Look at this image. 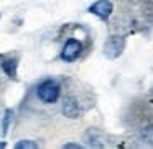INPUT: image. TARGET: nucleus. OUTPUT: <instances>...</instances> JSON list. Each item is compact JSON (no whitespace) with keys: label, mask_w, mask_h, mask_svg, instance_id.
<instances>
[{"label":"nucleus","mask_w":153,"mask_h":149,"mask_svg":"<svg viewBox=\"0 0 153 149\" xmlns=\"http://www.w3.org/2000/svg\"><path fill=\"white\" fill-rule=\"evenodd\" d=\"M0 17H2V15H0Z\"/></svg>","instance_id":"obj_12"},{"label":"nucleus","mask_w":153,"mask_h":149,"mask_svg":"<svg viewBox=\"0 0 153 149\" xmlns=\"http://www.w3.org/2000/svg\"><path fill=\"white\" fill-rule=\"evenodd\" d=\"M61 112H63V115L66 116V118H73V120L77 118V116L81 115V105H79V102H77V98L68 97V98L63 102Z\"/></svg>","instance_id":"obj_5"},{"label":"nucleus","mask_w":153,"mask_h":149,"mask_svg":"<svg viewBox=\"0 0 153 149\" xmlns=\"http://www.w3.org/2000/svg\"><path fill=\"white\" fill-rule=\"evenodd\" d=\"M86 139H87V142H89V146H96V148H100L102 146V142H99L100 141V133L97 131V129H87V133H86Z\"/></svg>","instance_id":"obj_8"},{"label":"nucleus","mask_w":153,"mask_h":149,"mask_svg":"<svg viewBox=\"0 0 153 149\" xmlns=\"http://www.w3.org/2000/svg\"><path fill=\"white\" fill-rule=\"evenodd\" d=\"M15 148L17 149H38L40 146L33 139H20L18 142H15Z\"/></svg>","instance_id":"obj_10"},{"label":"nucleus","mask_w":153,"mask_h":149,"mask_svg":"<svg viewBox=\"0 0 153 149\" xmlns=\"http://www.w3.org/2000/svg\"><path fill=\"white\" fill-rule=\"evenodd\" d=\"M112 10H114L112 0H97V2H94V4L91 5L87 12L96 15V17H99V18H102V20H105V18L110 17Z\"/></svg>","instance_id":"obj_4"},{"label":"nucleus","mask_w":153,"mask_h":149,"mask_svg":"<svg viewBox=\"0 0 153 149\" xmlns=\"http://www.w3.org/2000/svg\"><path fill=\"white\" fill-rule=\"evenodd\" d=\"M63 148H64V149H81L82 146H81V144H76V142H66Z\"/></svg>","instance_id":"obj_11"},{"label":"nucleus","mask_w":153,"mask_h":149,"mask_svg":"<svg viewBox=\"0 0 153 149\" xmlns=\"http://www.w3.org/2000/svg\"><path fill=\"white\" fill-rule=\"evenodd\" d=\"M81 53H82V43L77 41L76 38H69L61 49V59L64 62H73L81 56Z\"/></svg>","instance_id":"obj_3"},{"label":"nucleus","mask_w":153,"mask_h":149,"mask_svg":"<svg viewBox=\"0 0 153 149\" xmlns=\"http://www.w3.org/2000/svg\"><path fill=\"white\" fill-rule=\"evenodd\" d=\"M125 36L122 34H110L105 41H104V56L107 59H117L122 56L123 49H125Z\"/></svg>","instance_id":"obj_2"},{"label":"nucleus","mask_w":153,"mask_h":149,"mask_svg":"<svg viewBox=\"0 0 153 149\" xmlns=\"http://www.w3.org/2000/svg\"><path fill=\"white\" fill-rule=\"evenodd\" d=\"M61 95V85L54 79H46L38 84L36 87V97L43 103H56Z\"/></svg>","instance_id":"obj_1"},{"label":"nucleus","mask_w":153,"mask_h":149,"mask_svg":"<svg viewBox=\"0 0 153 149\" xmlns=\"http://www.w3.org/2000/svg\"><path fill=\"white\" fill-rule=\"evenodd\" d=\"M17 69H18V61L17 59H4L2 61V70L8 76V79L17 80Z\"/></svg>","instance_id":"obj_6"},{"label":"nucleus","mask_w":153,"mask_h":149,"mask_svg":"<svg viewBox=\"0 0 153 149\" xmlns=\"http://www.w3.org/2000/svg\"><path fill=\"white\" fill-rule=\"evenodd\" d=\"M12 120H13V110L12 108H7L4 112V120H2V136H7L8 133V128H10V123Z\"/></svg>","instance_id":"obj_9"},{"label":"nucleus","mask_w":153,"mask_h":149,"mask_svg":"<svg viewBox=\"0 0 153 149\" xmlns=\"http://www.w3.org/2000/svg\"><path fill=\"white\" fill-rule=\"evenodd\" d=\"M138 138L145 144L153 146V125H145L138 129Z\"/></svg>","instance_id":"obj_7"}]
</instances>
